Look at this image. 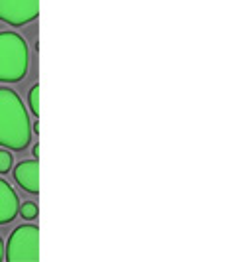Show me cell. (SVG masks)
<instances>
[{
	"label": "cell",
	"instance_id": "1",
	"mask_svg": "<svg viewBox=\"0 0 236 262\" xmlns=\"http://www.w3.org/2000/svg\"><path fill=\"white\" fill-rule=\"evenodd\" d=\"M32 140V124L20 95L0 87V146L8 150H24Z\"/></svg>",
	"mask_w": 236,
	"mask_h": 262
},
{
	"label": "cell",
	"instance_id": "2",
	"mask_svg": "<svg viewBox=\"0 0 236 262\" xmlns=\"http://www.w3.org/2000/svg\"><path fill=\"white\" fill-rule=\"evenodd\" d=\"M30 50L16 32H0V83H16L26 77Z\"/></svg>",
	"mask_w": 236,
	"mask_h": 262
},
{
	"label": "cell",
	"instance_id": "3",
	"mask_svg": "<svg viewBox=\"0 0 236 262\" xmlns=\"http://www.w3.org/2000/svg\"><path fill=\"white\" fill-rule=\"evenodd\" d=\"M4 258L10 262L39 260V229L36 225H22L14 229L8 245L4 249Z\"/></svg>",
	"mask_w": 236,
	"mask_h": 262
},
{
	"label": "cell",
	"instance_id": "4",
	"mask_svg": "<svg viewBox=\"0 0 236 262\" xmlns=\"http://www.w3.org/2000/svg\"><path fill=\"white\" fill-rule=\"evenodd\" d=\"M38 16L39 0H0V20L10 26H26Z\"/></svg>",
	"mask_w": 236,
	"mask_h": 262
},
{
	"label": "cell",
	"instance_id": "5",
	"mask_svg": "<svg viewBox=\"0 0 236 262\" xmlns=\"http://www.w3.org/2000/svg\"><path fill=\"white\" fill-rule=\"evenodd\" d=\"M14 178L18 185L32 193V195H38L39 193V164L38 160H24L16 166L14 170Z\"/></svg>",
	"mask_w": 236,
	"mask_h": 262
},
{
	"label": "cell",
	"instance_id": "6",
	"mask_svg": "<svg viewBox=\"0 0 236 262\" xmlns=\"http://www.w3.org/2000/svg\"><path fill=\"white\" fill-rule=\"evenodd\" d=\"M18 207H20V199L14 187L8 182L0 180V225L14 221V217L18 215Z\"/></svg>",
	"mask_w": 236,
	"mask_h": 262
},
{
	"label": "cell",
	"instance_id": "7",
	"mask_svg": "<svg viewBox=\"0 0 236 262\" xmlns=\"http://www.w3.org/2000/svg\"><path fill=\"white\" fill-rule=\"evenodd\" d=\"M18 213H20V217H24V219H28V221H32V219L38 217V205H36L34 201H26L24 205L18 207Z\"/></svg>",
	"mask_w": 236,
	"mask_h": 262
},
{
	"label": "cell",
	"instance_id": "8",
	"mask_svg": "<svg viewBox=\"0 0 236 262\" xmlns=\"http://www.w3.org/2000/svg\"><path fill=\"white\" fill-rule=\"evenodd\" d=\"M12 164H14L12 152H8V148L0 150V173H8V171L12 170Z\"/></svg>",
	"mask_w": 236,
	"mask_h": 262
},
{
	"label": "cell",
	"instance_id": "9",
	"mask_svg": "<svg viewBox=\"0 0 236 262\" xmlns=\"http://www.w3.org/2000/svg\"><path fill=\"white\" fill-rule=\"evenodd\" d=\"M30 111H32V115L38 118L39 117V87L38 85H34L32 89H30Z\"/></svg>",
	"mask_w": 236,
	"mask_h": 262
},
{
	"label": "cell",
	"instance_id": "10",
	"mask_svg": "<svg viewBox=\"0 0 236 262\" xmlns=\"http://www.w3.org/2000/svg\"><path fill=\"white\" fill-rule=\"evenodd\" d=\"M0 260H4V243H2V238H0Z\"/></svg>",
	"mask_w": 236,
	"mask_h": 262
},
{
	"label": "cell",
	"instance_id": "11",
	"mask_svg": "<svg viewBox=\"0 0 236 262\" xmlns=\"http://www.w3.org/2000/svg\"><path fill=\"white\" fill-rule=\"evenodd\" d=\"M32 130L36 132V134H38V132H39V122H38V120L34 122V126H32Z\"/></svg>",
	"mask_w": 236,
	"mask_h": 262
},
{
	"label": "cell",
	"instance_id": "12",
	"mask_svg": "<svg viewBox=\"0 0 236 262\" xmlns=\"http://www.w3.org/2000/svg\"><path fill=\"white\" fill-rule=\"evenodd\" d=\"M34 156H36V158L39 156V146H38V144L34 146Z\"/></svg>",
	"mask_w": 236,
	"mask_h": 262
}]
</instances>
